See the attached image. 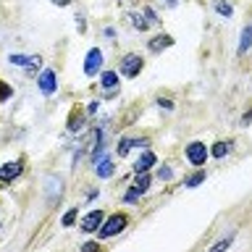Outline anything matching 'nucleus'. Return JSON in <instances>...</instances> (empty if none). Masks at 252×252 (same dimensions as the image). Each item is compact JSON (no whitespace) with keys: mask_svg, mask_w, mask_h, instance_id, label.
I'll return each instance as SVG.
<instances>
[{"mask_svg":"<svg viewBox=\"0 0 252 252\" xmlns=\"http://www.w3.org/2000/svg\"><path fill=\"white\" fill-rule=\"evenodd\" d=\"M100 63H102V53L97 50V47H92L90 55H87V61H84V74L87 76H94L100 71Z\"/></svg>","mask_w":252,"mask_h":252,"instance_id":"obj_6","label":"nucleus"},{"mask_svg":"<svg viewBox=\"0 0 252 252\" xmlns=\"http://www.w3.org/2000/svg\"><path fill=\"white\" fill-rule=\"evenodd\" d=\"M8 61H11L13 66H29V58H27V55H11Z\"/></svg>","mask_w":252,"mask_h":252,"instance_id":"obj_21","label":"nucleus"},{"mask_svg":"<svg viewBox=\"0 0 252 252\" xmlns=\"http://www.w3.org/2000/svg\"><path fill=\"white\" fill-rule=\"evenodd\" d=\"M173 45V37L171 34H158V37H153L150 39V53H160V50H165V47H171Z\"/></svg>","mask_w":252,"mask_h":252,"instance_id":"obj_10","label":"nucleus"},{"mask_svg":"<svg viewBox=\"0 0 252 252\" xmlns=\"http://www.w3.org/2000/svg\"><path fill=\"white\" fill-rule=\"evenodd\" d=\"M55 71L53 68H45L42 74H39V92L42 94H53L55 92Z\"/></svg>","mask_w":252,"mask_h":252,"instance_id":"obj_7","label":"nucleus"},{"mask_svg":"<svg viewBox=\"0 0 252 252\" xmlns=\"http://www.w3.org/2000/svg\"><path fill=\"white\" fill-rule=\"evenodd\" d=\"M228 150H231V142H223V139H220V142H216V145L210 147V155H213V158H226Z\"/></svg>","mask_w":252,"mask_h":252,"instance_id":"obj_12","label":"nucleus"},{"mask_svg":"<svg viewBox=\"0 0 252 252\" xmlns=\"http://www.w3.org/2000/svg\"><path fill=\"white\" fill-rule=\"evenodd\" d=\"M126 226H129V216L126 213H113V216L102 218V223L97 226V234H100V239H110V236L121 234Z\"/></svg>","mask_w":252,"mask_h":252,"instance_id":"obj_1","label":"nucleus"},{"mask_svg":"<svg viewBox=\"0 0 252 252\" xmlns=\"http://www.w3.org/2000/svg\"><path fill=\"white\" fill-rule=\"evenodd\" d=\"M250 37H252V27H244V32H242V45H239V53H247V47H250Z\"/></svg>","mask_w":252,"mask_h":252,"instance_id":"obj_17","label":"nucleus"},{"mask_svg":"<svg viewBox=\"0 0 252 252\" xmlns=\"http://www.w3.org/2000/svg\"><path fill=\"white\" fill-rule=\"evenodd\" d=\"M213 5H216V11L223 16V19H231V16H234V5L228 3V0H216Z\"/></svg>","mask_w":252,"mask_h":252,"instance_id":"obj_13","label":"nucleus"},{"mask_svg":"<svg viewBox=\"0 0 252 252\" xmlns=\"http://www.w3.org/2000/svg\"><path fill=\"white\" fill-rule=\"evenodd\" d=\"M158 105H160V108H168V110H173V102H171V100H165V97H160V100H158Z\"/></svg>","mask_w":252,"mask_h":252,"instance_id":"obj_25","label":"nucleus"},{"mask_svg":"<svg viewBox=\"0 0 252 252\" xmlns=\"http://www.w3.org/2000/svg\"><path fill=\"white\" fill-rule=\"evenodd\" d=\"M131 147H134V139L131 137H121V139H118V155H121V158L129 155Z\"/></svg>","mask_w":252,"mask_h":252,"instance_id":"obj_15","label":"nucleus"},{"mask_svg":"<svg viewBox=\"0 0 252 252\" xmlns=\"http://www.w3.org/2000/svg\"><path fill=\"white\" fill-rule=\"evenodd\" d=\"M76 220V210H68L66 216H63V226H71Z\"/></svg>","mask_w":252,"mask_h":252,"instance_id":"obj_24","label":"nucleus"},{"mask_svg":"<svg viewBox=\"0 0 252 252\" xmlns=\"http://www.w3.org/2000/svg\"><path fill=\"white\" fill-rule=\"evenodd\" d=\"M158 176H160L163 181H171V179H173V168H171V165H168V163H165V165H163V168H160V171H158Z\"/></svg>","mask_w":252,"mask_h":252,"instance_id":"obj_19","label":"nucleus"},{"mask_svg":"<svg viewBox=\"0 0 252 252\" xmlns=\"http://www.w3.org/2000/svg\"><path fill=\"white\" fill-rule=\"evenodd\" d=\"M68 129H71V131H79V129H82V118H79V113H74V116L68 118Z\"/></svg>","mask_w":252,"mask_h":252,"instance_id":"obj_20","label":"nucleus"},{"mask_svg":"<svg viewBox=\"0 0 252 252\" xmlns=\"http://www.w3.org/2000/svg\"><path fill=\"white\" fill-rule=\"evenodd\" d=\"M163 3H165V5H171V8H173V5H176V0H163Z\"/></svg>","mask_w":252,"mask_h":252,"instance_id":"obj_28","label":"nucleus"},{"mask_svg":"<svg viewBox=\"0 0 252 252\" xmlns=\"http://www.w3.org/2000/svg\"><path fill=\"white\" fill-rule=\"evenodd\" d=\"M131 24H134V29H139V32H147V19L145 16H139V13H131Z\"/></svg>","mask_w":252,"mask_h":252,"instance_id":"obj_16","label":"nucleus"},{"mask_svg":"<svg viewBox=\"0 0 252 252\" xmlns=\"http://www.w3.org/2000/svg\"><path fill=\"white\" fill-rule=\"evenodd\" d=\"M145 68V58L137 53H129V55H124L121 58V74L126 79H134V76H139V71Z\"/></svg>","mask_w":252,"mask_h":252,"instance_id":"obj_2","label":"nucleus"},{"mask_svg":"<svg viewBox=\"0 0 252 252\" xmlns=\"http://www.w3.org/2000/svg\"><path fill=\"white\" fill-rule=\"evenodd\" d=\"M97 176L100 179H110V176H113V163H110L108 158H105V160H97Z\"/></svg>","mask_w":252,"mask_h":252,"instance_id":"obj_14","label":"nucleus"},{"mask_svg":"<svg viewBox=\"0 0 252 252\" xmlns=\"http://www.w3.org/2000/svg\"><path fill=\"white\" fill-rule=\"evenodd\" d=\"M202 181H205V171H197L187 179V187H197V184H202Z\"/></svg>","mask_w":252,"mask_h":252,"instance_id":"obj_18","label":"nucleus"},{"mask_svg":"<svg viewBox=\"0 0 252 252\" xmlns=\"http://www.w3.org/2000/svg\"><path fill=\"white\" fill-rule=\"evenodd\" d=\"M150 189V173H137V181H134V187L129 189V192L124 194V202H137L139 200V194H145Z\"/></svg>","mask_w":252,"mask_h":252,"instance_id":"obj_3","label":"nucleus"},{"mask_svg":"<svg viewBox=\"0 0 252 252\" xmlns=\"http://www.w3.org/2000/svg\"><path fill=\"white\" fill-rule=\"evenodd\" d=\"M116 87H118V74H113V71H102V92L108 90V94L113 97Z\"/></svg>","mask_w":252,"mask_h":252,"instance_id":"obj_11","label":"nucleus"},{"mask_svg":"<svg viewBox=\"0 0 252 252\" xmlns=\"http://www.w3.org/2000/svg\"><path fill=\"white\" fill-rule=\"evenodd\" d=\"M8 97H11V87L5 82H0V100H8Z\"/></svg>","mask_w":252,"mask_h":252,"instance_id":"obj_23","label":"nucleus"},{"mask_svg":"<svg viewBox=\"0 0 252 252\" xmlns=\"http://www.w3.org/2000/svg\"><path fill=\"white\" fill-rule=\"evenodd\" d=\"M226 247H231V239H223V242H218L213 250H226Z\"/></svg>","mask_w":252,"mask_h":252,"instance_id":"obj_26","label":"nucleus"},{"mask_svg":"<svg viewBox=\"0 0 252 252\" xmlns=\"http://www.w3.org/2000/svg\"><path fill=\"white\" fill-rule=\"evenodd\" d=\"M102 218H105V213L102 210H90L82 220V228L84 231H97V226L102 223Z\"/></svg>","mask_w":252,"mask_h":252,"instance_id":"obj_8","label":"nucleus"},{"mask_svg":"<svg viewBox=\"0 0 252 252\" xmlns=\"http://www.w3.org/2000/svg\"><path fill=\"white\" fill-rule=\"evenodd\" d=\"M21 171H24V163L21 160L5 163L3 168H0V184H11L16 176H21Z\"/></svg>","mask_w":252,"mask_h":252,"instance_id":"obj_5","label":"nucleus"},{"mask_svg":"<svg viewBox=\"0 0 252 252\" xmlns=\"http://www.w3.org/2000/svg\"><path fill=\"white\" fill-rule=\"evenodd\" d=\"M53 3H55V5H68L71 0H53Z\"/></svg>","mask_w":252,"mask_h":252,"instance_id":"obj_27","label":"nucleus"},{"mask_svg":"<svg viewBox=\"0 0 252 252\" xmlns=\"http://www.w3.org/2000/svg\"><path fill=\"white\" fill-rule=\"evenodd\" d=\"M142 16H145V19H150V24H160V19L155 16L153 8H145V13H142Z\"/></svg>","mask_w":252,"mask_h":252,"instance_id":"obj_22","label":"nucleus"},{"mask_svg":"<svg viewBox=\"0 0 252 252\" xmlns=\"http://www.w3.org/2000/svg\"><path fill=\"white\" fill-rule=\"evenodd\" d=\"M155 165V153L153 150H145V153L139 155V160L134 163V173H145V171H150Z\"/></svg>","mask_w":252,"mask_h":252,"instance_id":"obj_9","label":"nucleus"},{"mask_svg":"<svg viewBox=\"0 0 252 252\" xmlns=\"http://www.w3.org/2000/svg\"><path fill=\"white\" fill-rule=\"evenodd\" d=\"M187 160L192 165H205V160H208V147L202 145V142H189L187 145Z\"/></svg>","mask_w":252,"mask_h":252,"instance_id":"obj_4","label":"nucleus"}]
</instances>
